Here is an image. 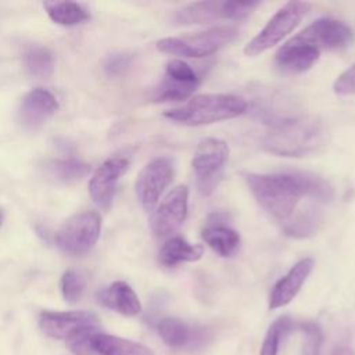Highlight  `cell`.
<instances>
[{"label":"cell","mask_w":355,"mask_h":355,"mask_svg":"<svg viewBox=\"0 0 355 355\" xmlns=\"http://www.w3.org/2000/svg\"><path fill=\"white\" fill-rule=\"evenodd\" d=\"M98 301L125 316H135L141 311V304L133 288L125 282H114L98 293Z\"/></svg>","instance_id":"ffe728a7"},{"label":"cell","mask_w":355,"mask_h":355,"mask_svg":"<svg viewBox=\"0 0 355 355\" xmlns=\"http://www.w3.org/2000/svg\"><path fill=\"white\" fill-rule=\"evenodd\" d=\"M158 334L168 347L187 349L202 348L211 338V333L207 329L190 327L187 323L173 316L159 320Z\"/></svg>","instance_id":"e0dca14e"},{"label":"cell","mask_w":355,"mask_h":355,"mask_svg":"<svg viewBox=\"0 0 355 355\" xmlns=\"http://www.w3.org/2000/svg\"><path fill=\"white\" fill-rule=\"evenodd\" d=\"M300 33L320 51L344 49L354 39L352 29L345 22L334 18H319Z\"/></svg>","instance_id":"9a60e30c"},{"label":"cell","mask_w":355,"mask_h":355,"mask_svg":"<svg viewBox=\"0 0 355 355\" xmlns=\"http://www.w3.org/2000/svg\"><path fill=\"white\" fill-rule=\"evenodd\" d=\"M61 293L67 302L75 304L83 294L85 277L75 269H68L61 276Z\"/></svg>","instance_id":"4316f807"},{"label":"cell","mask_w":355,"mask_h":355,"mask_svg":"<svg viewBox=\"0 0 355 355\" xmlns=\"http://www.w3.org/2000/svg\"><path fill=\"white\" fill-rule=\"evenodd\" d=\"M239 36V31L232 25L214 26L205 31L169 36L157 42L161 53L182 58H202L226 47Z\"/></svg>","instance_id":"277c9868"},{"label":"cell","mask_w":355,"mask_h":355,"mask_svg":"<svg viewBox=\"0 0 355 355\" xmlns=\"http://www.w3.org/2000/svg\"><path fill=\"white\" fill-rule=\"evenodd\" d=\"M97 330H89L68 340V347L73 355H98L92 344V334Z\"/></svg>","instance_id":"4dcf8cb0"},{"label":"cell","mask_w":355,"mask_h":355,"mask_svg":"<svg viewBox=\"0 0 355 355\" xmlns=\"http://www.w3.org/2000/svg\"><path fill=\"white\" fill-rule=\"evenodd\" d=\"M333 90L338 96L355 94V62L337 76L333 83Z\"/></svg>","instance_id":"f1b7e54d"},{"label":"cell","mask_w":355,"mask_h":355,"mask_svg":"<svg viewBox=\"0 0 355 355\" xmlns=\"http://www.w3.org/2000/svg\"><path fill=\"white\" fill-rule=\"evenodd\" d=\"M326 136L323 121L315 115L286 116L272 121L262 137V147L279 157L301 158L318 153Z\"/></svg>","instance_id":"7a4b0ae2"},{"label":"cell","mask_w":355,"mask_h":355,"mask_svg":"<svg viewBox=\"0 0 355 355\" xmlns=\"http://www.w3.org/2000/svg\"><path fill=\"white\" fill-rule=\"evenodd\" d=\"M247 108V101L240 96L208 93L194 96L183 105L165 111L164 116L179 125L201 126L237 118L243 115Z\"/></svg>","instance_id":"3957f363"},{"label":"cell","mask_w":355,"mask_h":355,"mask_svg":"<svg viewBox=\"0 0 355 355\" xmlns=\"http://www.w3.org/2000/svg\"><path fill=\"white\" fill-rule=\"evenodd\" d=\"M313 265L315 261L309 257L295 262L272 287L269 294V308L277 309L291 302L311 275Z\"/></svg>","instance_id":"d6986e66"},{"label":"cell","mask_w":355,"mask_h":355,"mask_svg":"<svg viewBox=\"0 0 355 355\" xmlns=\"http://www.w3.org/2000/svg\"><path fill=\"white\" fill-rule=\"evenodd\" d=\"M244 180L257 202L293 239L316 234L323 222V208L333 198L331 186L306 172H250L244 173Z\"/></svg>","instance_id":"6da1fadb"},{"label":"cell","mask_w":355,"mask_h":355,"mask_svg":"<svg viewBox=\"0 0 355 355\" xmlns=\"http://www.w3.org/2000/svg\"><path fill=\"white\" fill-rule=\"evenodd\" d=\"M173 161L169 157L153 158L137 175L136 196L146 211H153L173 179Z\"/></svg>","instance_id":"30bf717a"},{"label":"cell","mask_w":355,"mask_h":355,"mask_svg":"<svg viewBox=\"0 0 355 355\" xmlns=\"http://www.w3.org/2000/svg\"><path fill=\"white\" fill-rule=\"evenodd\" d=\"M58 110V101L53 93L36 87L28 92L18 108V121L26 130H36L43 126Z\"/></svg>","instance_id":"2e32d148"},{"label":"cell","mask_w":355,"mask_h":355,"mask_svg":"<svg viewBox=\"0 0 355 355\" xmlns=\"http://www.w3.org/2000/svg\"><path fill=\"white\" fill-rule=\"evenodd\" d=\"M132 64V55L126 53H115L110 55L104 64V71L108 76L123 75Z\"/></svg>","instance_id":"f546056e"},{"label":"cell","mask_w":355,"mask_h":355,"mask_svg":"<svg viewBox=\"0 0 355 355\" xmlns=\"http://www.w3.org/2000/svg\"><path fill=\"white\" fill-rule=\"evenodd\" d=\"M44 8L53 22L64 26H73L89 18V11L75 1H47Z\"/></svg>","instance_id":"603a6c76"},{"label":"cell","mask_w":355,"mask_h":355,"mask_svg":"<svg viewBox=\"0 0 355 355\" xmlns=\"http://www.w3.org/2000/svg\"><path fill=\"white\" fill-rule=\"evenodd\" d=\"M304 340H302V355H320L323 344L322 327L315 322H304L298 324Z\"/></svg>","instance_id":"83f0119b"},{"label":"cell","mask_w":355,"mask_h":355,"mask_svg":"<svg viewBox=\"0 0 355 355\" xmlns=\"http://www.w3.org/2000/svg\"><path fill=\"white\" fill-rule=\"evenodd\" d=\"M28 73L37 79H49L54 73V58L51 51L43 46H31L24 54Z\"/></svg>","instance_id":"cb8c5ba5"},{"label":"cell","mask_w":355,"mask_h":355,"mask_svg":"<svg viewBox=\"0 0 355 355\" xmlns=\"http://www.w3.org/2000/svg\"><path fill=\"white\" fill-rule=\"evenodd\" d=\"M200 78L197 72L183 60H171L165 67V75L155 87L153 100L155 103H179L190 100L197 87Z\"/></svg>","instance_id":"9c48e42d"},{"label":"cell","mask_w":355,"mask_h":355,"mask_svg":"<svg viewBox=\"0 0 355 355\" xmlns=\"http://www.w3.org/2000/svg\"><path fill=\"white\" fill-rule=\"evenodd\" d=\"M204 254L201 244H191L184 237L175 234L165 240L158 252L159 262L166 268H175L186 262H196Z\"/></svg>","instance_id":"44dd1931"},{"label":"cell","mask_w":355,"mask_h":355,"mask_svg":"<svg viewBox=\"0 0 355 355\" xmlns=\"http://www.w3.org/2000/svg\"><path fill=\"white\" fill-rule=\"evenodd\" d=\"M320 50L300 33L288 39L275 54V65L283 73H302L320 57Z\"/></svg>","instance_id":"5bb4252c"},{"label":"cell","mask_w":355,"mask_h":355,"mask_svg":"<svg viewBox=\"0 0 355 355\" xmlns=\"http://www.w3.org/2000/svg\"><path fill=\"white\" fill-rule=\"evenodd\" d=\"M225 212H214L208 216L205 226L201 230L204 243L219 257L227 258L237 252L240 247V234L229 226Z\"/></svg>","instance_id":"ac0fdd59"},{"label":"cell","mask_w":355,"mask_h":355,"mask_svg":"<svg viewBox=\"0 0 355 355\" xmlns=\"http://www.w3.org/2000/svg\"><path fill=\"white\" fill-rule=\"evenodd\" d=\"M92 344L98 355H154L143 344L97 331L92 334Z\"/></svg>","instance_id":"7402d4cb"},{"label":"cell","mask_w":355,"mask_h":355,"mask_svg":"<svg viewBox=\"0 0 355 355\" xmlns=\"http://www.w3.org/2000/svg\"><path fill=\"white\" fill-rule=\"evenodd\" d=\"M129 164L130 155H114L105 159L93 173L89 183V191L92 200L100 208L105 209L111 205L116 183L121 179V176H123L128 171Z\"/></svg>","instance_id":"4fadbf2b"},{"label":"cell","mask_w":355,"mask_h":355,"mask_svg":"<svg viewBox=\"0 0 355 355\" xmlns=\"http://www.w3.org/2000/svg\"><path fill=\"white\" fill-rule=\"evenodd\" d=\"M189 211V190L186 186L179 184L173 187L153 212L150 227L159 239L175 236L179 227L186 220Z\"/></svg>","instance_id":"8fae6325"},{"label":"cell","mask_w":355,"mask_h":355,"mask_svg":"<svg viewBox=\"0 0 355 355\" xmlns=\"http://www.w3.org/2000/svg\"><path fill=\"white\" fill-rule=\"evenodd\" d=\"M227 158L229 146L222 139L205 137L197 144L191 166L197 179V187L202 194L207 196L214 191Z\"/></svg>","instance_id":"52a82bcc"},{"label":"cell","mask_w":355,"mask_h":355,"mask_svg":"<svg viewBox=\"0 0 355 355\" xmlns=\"http://www.w3.org/2000/svg\"><path fill=\"white\" fill-rule=\"evenodd\" d=\"M101 232V218L94 211H85L68 218L55 233L60 250L71 255H82L93 248Z\"/></svg>","instance_id":"ba28073f"},{"label":"cell","mask_w":355,"mask_h":355,"mask_svg":"<svg viewBox=\"0 0 355 355\" xmlns=\"http://www.w3.org/2000/svg\"><path fill=\"white\" fill-rule=\"evenodd\" d=\"M1 222H3V212L0 211V226H1Z\"/></svg>","instance_id":"d6a6232c"},{"label":"cell","mask_w":355,"mask_h":355,"mask_svg":"<svg viewBox=\"0 0 355 355\" xmlns=\"http://www.w3.org/2000/svg\"><path fill=\"white\" fill-rule=\"evenodd\" d=\"M334 355H355L354 351L348 349V348H344V347H340L334 351Z\"/></svg>","instance_id":"1f68e13d"},{"label":"cell","mask_w":355,"mask_h":355,"mask_svg":"<svg viewBox=\"0 0 355 355\" xmlns=\"http://www.w3.org/2000/svg\"><path fill=\"white\" fill-rule=\"evenodd\" d=\"M47 173L58 182L69 183L82 179L89 171L90 166L75 158H62L53 159L47 164Z\"/></svg>","instance_id":"d4e9b609"},{"label":"cell","mask_w":355,"mask_h":355,"mask_svg":"<svg viewBox=\"0 0 355 355\" xmlns=\"http://www.w3.org/2000/svg\"><path fill=\"white\" fill-rule=\"evenodd\" d=\"M294 322L290 316L284 315L277 318L268 329L259 355H277L282 340L293 330Z\"/></svg>","instance_id":"484cf974"},{"label":"cell","mask_w":355,"mask_h":355,"mask_svg":"<svg viewBox=\"0 0 355 355\" xmlns=\"http://www.w3.org/2000/svg\"><path fill=\"white\" fill-rule=\"evenodd\" d=\"M311 4L306 1H288L280 7L266 25L245 44L244 54L257 57L266 50L280 43L288 33H291L304 17L308 14Z\"/></svg>","instance_id":"5b68a950"},{"label":"cell","mask_w":355,"mask_h":355,"mask_svg":"<svg viewBox=\"0 0 355 355\" xmlns=\"http://www.w3.org/2000/svg\"><path fill=\"white\" fill-rule=\"evenodd\" d=\"M259 1H219V0H204L194 1L180 7L175 15L173 21L178 25H200L209 24L218 19H244L254 12L259 6Z\"/></svg>","instance_id":"8992f818"},{"label":"cell","mask_w":355,"mask_h":355,"mask_svg":"<svg viewBox=\"0 0 355 355\" xmlns=\"http://www.w3.org/2000/svg\"><path fill=\"white\" fill-rule=\"evenodd\" d=\"M39 324L42 331L51 338L71 340L80 333L97 330L98 319L90 311H44L40 313Z\"/></svg>","instance_id":"7c38bea8"}]
</instances>
